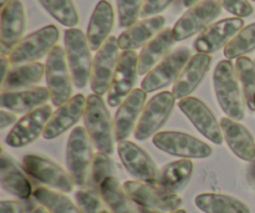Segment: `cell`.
Masks as SVG:
<instances>
[{
	"label": "cell",
	"mask_w": 255,
	"mask_h": 213,
	"mask_svg": "<svg viewBox=\"0 0 255 213\" xmlns=\"http://www.w3.org/2000/svg\"><path fill=\"white\" fill-rule=\"evenodd\" d=\"M213 86L217 101L227 117L242 121L246 117V99L232 60H222L213 72Z\"/></svg>",
	"instance_id": "6da1fadb"
},
{
	"label": "cell",
	"mask_w": 255,
	"mask_h": 213,
	"mask_svg": "<svg viewBox=\"0 0 255 213\" xmlns=\"http://www.w3.org/2000/svg\"><path fill=\"white\" fill-rule=\"evenodd\" d=\"M85 129L99 152L111 156L115 151V126L110 110L102 96L92 94L87 97L84 115Z\"/></svg>",
	"instance_id": "7a4b0ae2"
},
{
	"label": "cell",
	"mask_w": 255,
	"mask_h": 213,
	"mask_svg": "<svg viewBox=\"0 0 255 213\" xmlns=\"http://www.w3.org/2000/svg\"><path fill=\"white\" fill-rule=\"evenodd\" d=\"M94 147L85 127L77 126L72 130L67 140L66 166L74 184L81 189L90 186Z\"/></svg>",
	"instance_id": "3957f363"
},
{
	"label": "cell",
	"mask_w": 255,
	"mask_h": 213,
	"mask_svg": "<svg viewBox=\"0 0 255 213\" xmlns=\"http://www.w3.org/2000/svg\"><path fill=\"white\" fill-rule=\"evenodd\" d=\"M87 36L81 29L71 27L65 31V52L76 89L82 90L91 81L94 59Z\"/></svg>",
	"instance_id": "277c9868"
},
{
	"label": "cell",
	"mask_w": 255,
	"mask_h": 213,
	"mask_svg": "<svg viewBox=\"0 0 255 213\" xmlns=\"http://www.w3.org/2000/svg\"><path fill=\"white\" fill-rule=\"evenodd\" d=\"M127 196L137 206L162 213H172L181 209L183 200L159 185L132 180L124 184Z\"/></svg>",
	"instance_id": "5b68a950"
},
{
	"label": "cell",
	"mask_w": 255,
	"mask_h": 213,
	"mask_svg": "<svg viewBox=\"0 0 255 213\" xmlns=\"http://www.w3.org/2000/svg\"><path fill=\"white\" fill-rule=\"evenodd\" d=\"M45 79L54 106L60 107L72 97V77L67 64L65 47L56 45L47 55Z\"/></svg>",
	"instance_id": "8992f818"
},
{
	"label": "cell",
	"mask_w": 255,
	"mask_h": 213,
	"mask_svg": "<svg viewBox=\"0 0 255 213\" xmlns=\"http://www.w3.org/2000/svg\"><path fill=\"white\" fill-rule=\"evenodd\" d=\"M176 97L173 92L162 91L152 96L147 101L137 126L134 129V139L138 141H146L156 136L159 130L167 124L176 105Z\"/></svg>",
	"instance_id": "52a82bcc"
},
{
	"label": "cell",
	"mask_w": 255,
	"mask_h": 213,
	"mask_svg": "<svg viewBox=\"0 0 255 213\" xmlns=\"http://www.w3.org/2000/svg\"><path fill=\"white\" fill-rule=\"evenodd\" d=\"M60 31L56 25H46L25 36L10 51L9 60L12 65L36 62L49 55L59 41Z\"/></svg>",
	"instance_id": "ba28073f"
},
{
	"label": "cell",
	"mask_w": 255,
	"mask_h": 213,
	"mask_svg": "<svg viewBox=\"0 0 255 213\" xmlns=\"http://www.w3.org/2000/svg\"><path fill=\"white\" fill-rule=\"evenodd\" d=\"M152 142L162 152L179 159L202 160L213 154V149L207 142L181 131H161Z\"/></svg>",
	"instance_id": "9c48e42d"
},
{
	"label": "cell",
	"mask_w": 255,
	"mask_h": 213,
	"mask_svg": "<svg viewBox=\"0 0 255 213\" xmlns=\"http://www.w3.org/2000/svg\"><path fill=\"white\" fill-rule=\"evenodd\" d=\"M222 14V5L217 0H201L186 12L174 24L173 36L176 41H183L211 26Z\"/></svg>",
	"instance_id": "30bf717a"
},
{
	"label": "cell",
	"mask_w": 255,
	"mask_h": 213,
	"mask_svg": "<svg viewBox=\"0 0 255 213\" xmlns=\"http://www.w3.org/2000/svg\"><path fill=\"white\" fill-rule=\"evenodd\" d=\"M24 171L30 177L45 185L49 189L70 194L74 190V181L69 171H65L59 164L39 155H26L22 159Z\"/></svg>",
	"instance_id": "8fae6325"
},
{
	"label": "cell",
	"mask_w": 255,
	"mask_h": 213,
	"mask_svg": "<svg viewBox=\"0 0 255 213\" xmlns=\"http://www.w3.org/2000/svg\"><path fill=\"white\" fill-rule=\"evenodd\" d=\"M191 57L189 47L179 46L174 49L144 76L141 82V89L148 94L174 84Z\"/></svg>",
	"instance_id": "7c38bea8"
},
{
	"label": "cell",
	"mask_w": 255,
	"mask_h": 213,
	"mask_svg": "<svg viewBox=\"0 0 255 213\" xmlns=\"http://www.w3.org/2000/svg\"><path fill=\"white\" fill-rule=\"evenodd\" d=\"M178 107L202 136L216 145L223 144L224 137L221 122L217 120L216 115L207 106L206 102L196 96H188L179 100Z\"/></svg>",
	"instance_id": "4fadbf2b"
},
{
	"label": "cell",
	"mask_w": 255,
	"mask_h": 213,
	"mask_svg": "<svg viewBox=\"0 0 255 213\" xmlns=\"http://www.w3.org/2000/svg\"><path fill=\"white\" fill-rule=\"evenodd\" d=\"M52 114L54 111L49 104L25 114L21 119L17 120L16 124L7 134L5 140L7 146L20 149L36 141L40 135L44 134L45 127L51 119Z\"/></svg>",
	"instance_id": "5bb4252c"
},
{
	"label": "cell",
	"mask_w": 255,
	"mask_h": 213,
	"mask_svg": "<svg viewBox=\"0 0 255 213\" xmlns=\"http://www.w3.org/2000/svg\"><path fill=\"white\" fill-rule=\"evenodd\" d=\"M120 46L116 36H110L94 57L90 86L94 94L104 96L109 92L115 70L120 60Z\"/></svg>",
	"instance_id": "9a60e30c"
},
{
	"label": "cell",
	"mask_w": 255,
	"mask_h": 213,
	"mask_svg": "<svg viewBox=\"0 0 255 213\" xmlns=\"http://www.w3.org/2000/svg\"><path fill=\"white\" fill-rule=\"evenodd\" d=\"M138 76V55L136 51H124L120 55L109 92L107 104L117 107L134 90Z\"/></svg>",
	"instance_id": "2e32d148"
},
{
	"label": "cell",
	"mask_w": 255,
	"mask_h": 213,
	"mask_svg": "<svg viewBox=\"0 0 255 213\" xmlns=\"http://www.w3.org/2000/svg\"><path fill=\"white\" fill-rule=\"evenodd\" d=\"M117 154L125 169L137 181L156 184L158 167L148 152L134 142L125 140L117 145Z\"/></svg>",
	"instance_id": "e0dca14e"
},
{
	"label": "cell",
	"mask_w": 255,
	"mask_h": 213,
	"mask_svg": "<svg viewBox=\"0 0 255 213\" xmlns=\"http://www.w3.org/2000/svg\"><path fill=\"white\" fill-rule=\"evenodd\" d=\"M243 27L244 20L242 17H227L213 22L194 40V50L203 54H214L226 47Z\"/></svg>",
	"instance_id": "ac0fdd59"
},
{
	"label": "cell",
	"mask_w": 255,
	"mask_h": 213,
	"mask_svg": "<svg viewBox=\"0 0 255 213\" xmlns=\"http://www.w3.org/2000/svg\"><path fill=\"white\" fill-rule=\"evenodd\" d=\"M26 30V11L21 0H10L1 9L0 42L1 55L11 51L22 39Z\"/></svg>",
	"instance_id": "d6986e66"
},
{
	"label": "cell",
	"mask_w": 255,
	"mask_h": 213,
	"mask_svg": "<svg viewBox=\"0 0 255 213\" xmlns=\"http://www.w3.org/2000/svg\"><path fill=\"white\" fill-rule=\"evenodd\" d=\"M147 92L143 89H134L117 109L114 119L115 139L117 142L129 137L137 126L139 116L146 106Z\"/></svg>",
	"instance_id": "ffe728a7"
},
{
	"label": "cell",
	"mask_w": 255,
	"mask_h": 213,
	"mask_svg": "<svg viewBox=\"0 0 255 213\" xmlns=\"http://www.w3.org/2000/svg\"><path fill=\"white\" fill-rule=\"evenodd\" d=\"M87 99L82 94L72 96L56 111H54L51 119L47 122L42 137L45 140H55L75 126L84 117Z\"/></svg>",
	"instance_id": "44dd1931"
},
{
	"label": "cell",
	"mask_w": 255,
	"mask_h": 213,
	"mask_svg": "<svg viewBox=\"0 0 255 213\" xmlns=\"http://www.w3.org/2000/svg\"><path fill=\"white\" fill-rule=\"evenodd\" d=\"M212 60L211 55L203 52L192 55L172 87V92L177 100L191 96V94L198 89L211 69Z\"/></svg>",
	"instance_id": "7402d4cb"
},
{
	"label": "cell",
	"mask_w": 255,
	"mask_h": 213,
	"mask_svg": "<svg viewBox=\"0 0 255 213\" xmlns=\"http://www.w3.org/2000/svg\"><path fill=\"white\" fill-rule=\"evenodd\" d=\"M166 24V17L163 15L147 17L138 20L127 27L120 37H117L120 49L124 51H134L136 49L143 47L147 42L151 41L157 34L163 30Z\"/></svg>",
	"instance_id": "603a6c76"
},
{
	"label": "cell",
	"mask_w": 255,
	"mask_h": 213,
	"mask_svg": "<svg viewBox=\"0 0 255 213\" xmlns=\"http://www.w3.org/2000/svg\"><path fill=\"white\" fill-rule=\"evenodd\" d=\"M221 127L224 141L232 152L246 162L255 159V139L248 127L229 117L221 119Z\"/></svg>",
	"instance_id": "cb8c5ba5"
},
{
	"label": "cell",
	"mask_w": 255,
	"mask_h": 213,
	"mask_svg": "<svg viewBox=\"0 0 255 213\" xmlns=\"http://www.w3.org/2000/svg\"><path fill=\"white\" fill-rule=\"evenodd\" d=\"M51 100L50 91L45 86H34L17 91H1V109L14 114H27L46 105Z\"/></svg>",
	"instance_id": "d4e9b609"
},
{
	"label": "cell",
	"mask_w": 255,
	"mask_h": 213,
	"mask_svg": "<svg viewBox=\"0 0 255 213\" xmlns=\"http://www.w3.org/2000/svg\"><path fill=\"white\" fill-rule=\"evenodd\" d=\"M115 24L114 6L107 0H100L90 17L86 36L92 51H99L111 36Z\"/></svg>",
	"instance_id": "484cf974"
},
{
	"label": "cell",
	"mask_w": 255,
	"mask_h": 213,
	"mask_svg": "<svg viewBox=\"0 0 255 213\" xmlns=\"http://www.w3.org/2000/svg\"><path fill=\"white\" fill-rule=\"evenodd\" d=\"M174 42L176 39L171 27H164L151 41L147 42L138 55V75H147L167 55L171 54Z\"/></svg>",
	"instance_id": "4316f807"
},
{
	"label": "cell",
	"mask_w": 255,
	"mask_h": 213,
	"mask_svg": "<svg viewBox=\"0 0 255 213\" xmlns=\"http://www.w3.org/2000/svg\"><path fill=\"white\" fill-rule=\"evenodd\" d=\"M0 184L6 194L12 195L20 200L30 199V196L34 194L31 182L4 150L1 151Z\"/></svg>",
	"instance_id": "83f0119b"
},
{
	"label": "cell",
	"mask_w": 255,
	"mask_h": 213,
	"mask_svg": "<svg viewBox=\"0 0 255 213\" xmlns=\"http://www.w3.org/2000/svg\"><path fill=\"white\" fill-rule=\"evenodd\" d=\"M194 165L191 160L182 159L166 164L159 170L156 184L169 192L178 195L189 184L193 175Z\"/></svg>",
	"instance_id": "f1b7e54d"
},
{
	"label": "cell",
	"mask_w": 255,
	"mask_h": 213,
	"mask_svg": "<svg viewBox=\"0 0 255 213\" xmlns=\"http://www.w3.org/2000/svg\"><path fill=\"white\" fill-rule=\"evenodd\" d=\"M45 76V65L41 62H27L15 65L1 81V91H17L34 87Z\"/></svg>",
	"instance_id": "f546056e"
},
{
	"label": "cell",
	"mask_w": 255,
	"mask_h": 213,
	"mask_svg": "<svg viewBox=\"0 0 255 213\" xmlns=\"http://www.w3.org/2000/svg\"><path fill=\"white\" fill-rule=\"evenodd\" d=\"M194 205L203 213H251L246 202L232 195L201 194L194 199Z\"/></svg>",
	"instance_id": "4dcf8cb0"
},
{
	"label": "cell",
	"mask_w": 255,
	"mask_h": 213,
	"mask_svg": "<svg viewBox=\"0 0 255 213\" xmlns=\"http://www.w3.org/2000/svg\"><path fill=\"white\" fill-rule=\"evenodd\" d=\"M32 197L35 201L44 207L50 213H82L76 204L71 201L64 192L49 189V187H37L34 190Z\"/></svg>",
	"instance_id": "1f68e13d"
},
{
	"label": "cell",
	"mask_w": 255,
	"mask_h": 213,
	"mask_svg": "<svg viewBox=\"0 0 255 213\" xmlns=\"http://www.w3.org/2000/svg\"><path fill=\"white\" fill-rule=\"evenodd\" d=\"M100 195L111 210L112 213H132L129 202L124 185L120 184L115 176H110L105 180L99 189Z\"/></svg>",
	"instance_id": "d6a6232c"
},
{
	"label": "cell",
	"mask_w": 255,
	"mask_h": 213,
	"mask_svg": "<svg viewBox=\"0 0 255 213\" xmlns=\"http://www.w3.org/2000/svg\"><path fill=\"white\" fill-rule=\"evenodd\" d=\"M41 6L64 26L75 27L80 21L74 0H39Z\"/></svg>",
	"instance_id": "836d02e7"
},
{
	"label": "cell",
	"mask_w": 255,
	"mask_h": 213,
	"mask_svg": "<svg viewBox=\"0 0 255 213\" xmlns=\"http://www.w3.org/2000/svg\"><path fill=\"white\" fill-rule=\"evenodd\" d=\"M236 70L243 90L247 106L251 111L255 110V61L248 56H241L236 61Z\"/></svg>",
	"instance_id": "e575fe53"
},
{
	"label": "cell",
	"mask_w": 255,
	"mask_h": 213,
	"mask_svg": "<svg viewBox=\"0 0 255 213\" xmlns=\"http://www.w3.org/2000/svg\"><path fill=\"white\" fill-rule=\"evenodd\" d=\"M255 50V21L244 26L224 47V56L228 60L246 56Z\"/></svg>",
	"instance_id": "d590c367"
},
{
	"label": "cell",
	"mask_w": 255,
	"mask_h": 213,
	"mask_svg": "<svg viewBox=\"0 0 255 213\" xmlns=\"http://www.w3.org/2000/svg\"><path fill=\"white\" fill-rule=\"evenodd\" d=\"M75 200L82 213H112L100 192L91 187H85L75 194Z\"/></svg>",
	"instance_id": "8d00e7d4"
},
{
	"label": "cell",
	"mask_w": 255,
	"mask_h": 213,
	"mask_svg": "<svg viewBox=\"0 0 255 213\" xmlns=\"http://www.w3.org/2000/svg\"><path fill=\"white\" fill-rule=\"evenodd\" d=\"M110 176H114V164L110 159V155L97 151L92 161L90 186L91 189L99 190L102 182Z\"/></svg>",
	"instance_id": "74e56055"
},
{
	"label": "cell",
	"mask_w": 255,
	"mask_h": 213,
	"mask_svg": "<svg viewBox=\"0 0 255 213\" xmlns=\"http://www.w3.org/2000/svg\"><path fill=\"white\" fill-rule=\"evenodd\" d=\"M119 22L121 27H129L141 17L143 0H116Z\"/></svg>",
	"instance_id": "f35d334b"
},
{
	"label": "cell",
	"mask_w": 255,
	"mask_h": 213,
	"mask_svg": "<svg viewBox=\"0 0 255 213\" xmlns=\"http://www.w3.org/2000/svg\"><path fill=\"white\" fill-rule=\"evenodd\" d=\"M223 9L236 17H248L253 14L254 7L249 0H217Z\"/></svg>",
	"instance_id": "ab89813d"
},
{
	"label": "cell",
	"mask_w": 255,
	"mask_h": 213,
	"mask_svg": "<svg viewBox=\"0 0 255 213\" xmlns=\"http://www.w3.org/2000/svg\"><path fill=\"white\" fill-rule=\"evenodd\" d=\"M174 0H143V5H142L141 10V17L142 19H147V17L159 15Z\"/></svg>",
	"instance_id": "60d3db41"
},
{
	"label": "cell",
	"mask_w": 255,
	"mask_h": 213,
	"mask_svg": "<svg viewBox=\"0 0 255 213\" xmlns=\"http://www.w3.org/2000/svg\"><path fill=\"white\" fill-rule=\"evenodd\" d=\"M0 210L1 213H24L25 207L20 201H12V200H2L0 202Z\"/></svg>",
	"instance_id": "b9f144b4"
},
{
	"label": "cell",
	"mask_w": 255,
	"mask_h": 213,
	"mask_svg": "<svg viewBox=\"0 0 255 213\" xmlns=\"http://www.w3.org/2000/svg\"><path fill=\"white\" fill-rule=\"evenodd\" d=\"M16 120V115L14 112L2 109L1 112H0V129L5 130L10 125H15L17 122Z\"/></svg>",
	"instance_id": "7bdbcfd3"
},
{
	"label": "cell",
	"mask_w": 255,
	"mask_h": 213,
	"mask_svg": "<svg viewBox=\"0 0 255 213\" xmlns=\"http://www.w3.org/2000/svg\"><path fill=\"white\" fill-rule=\"evenodd\" d=\"M10 60H9V56H6V55H1V57H0V67H1V81L2 80L6 77V75L9 74L10 71Z\"/></svg>",
	"instance_id": "ee69618b"
},
{
	"label": "cell",
	"mask_w": 255,
	"mask_h": 213,
	"mask_svg": "<svg viewBox=\"0 0 255 213\" xmlns=\"http://www.w3.org/2000/svg\"><path fill=\"white\" fill-rule=\"evenodd\" d=\"M247 177H248V182L251 184V186L255 189V159L253 162H251V166H249V169H248Z\"/></svg>",
	"instance_id": "f6af8a7d"
},
{
	"label": "cell",
	"mask_w": 255,
	"mask_h": 213,
	"mask_svg": "<svg viewBox=\"0 0 255 213\" xmlns=\"http://www.w3.org/2000/svg\"><path fill=\"white\" fill-rule=\"evenodd\" d=\"M137 210H138V213H162L158 211H154V210L144 209V207H141V206H137Z\"/></svg>",
	"instance_id": "bcb514c9"
},
{
	"label": "cell",
	"mask_w": 255,
	"mask_h": 213,
	"mask_svg": "<svg viewBox=\"0 0 255 213\" xmlns=\"http://www.w3.org/2000/svg\"><path fill=\"white\" fill-rule=\"evenodd\" d=\"M198 1H201V0H183V4H184V6L191 7V6H193L194 4H197Z\"/></svg>",
	"instance_id": "7dc6e473"
},
{
	"label": "cell",
	"mask_w": 255,
	"mask_h": 213,
	"mask_svg": "<svg viewBox=\"0 0 255 213\" xmlns=\"http://www.w3.org/2000/svg\"><path fill=\"white\" fill-rule=\"evenodd\" d=\"M32 213H50L49 211H46V210L44 209V207H36V209L32 211Z\"/></svg>",
	"instance_id": "c3c4849f"
},
{
	"label": "cell",
	"mask_w": 255,
	"mask_h": 213,
	"mask_svg": "<svg viewBox=\"0 0 255 213\" xmlns=\"http://www.w3.org/2000/svg\"><path fill=\"white\" fill-rule=\"evenodd\" d=\"M9 1H10V0H0V6H1V9H2V7H4L5 5H6Z\"/></svg>",
	"instance_id": "681fc988"
},
{
	"label": "cell",
	"mask_w": 255,
	"mask_h": 213,
	"mask_svg": "<svg viewBox=\"0 0 255 213\" xmlns=\"http://www.w3.org/2000/svg\"><path fill=\"white\" fill-rule=\"evenodd\" d=\"M172 213H187V211H186V210L179 209V210H177V211H174V212H172Z\"/></svg>",
	"instance_id": "f907efd6"
},
{
	"label": "cell",
	"mask_w": 255,
	"mask_h": 213,
	"mask_svg": "<svg viewBox=\"0 0 255 213\" xmlns=\"http://www.w3.org/2000/svg\"><path fill=\"white\" fill-rule=\"evenodd\" d=\"M252 1H254V2H255V0H252Z\"/></svg>",
	"instance_id": "816d5d0a"
},
{
	"label": "cell",
	"mask_w": 255,
	"mask_h": 213,
	"mask_svg": "<svg viewBox=\"0 0 255 213\" xmlns=\"http://www.w3.org/2000/svg\"><path fill=\"white\" fill-rule=\"evenodd\" d=\"M254 105H255V101H254ZM254 111H255V110H254Z\"/></svg>",
	"instance_id": "f5cc1de1"
},
{
	"label": "cell",
	"mask_w": 255,
	"mask_h": 213,
	"mask_svg": "<svg viewBox=\"0 0 255 213\" xmlns=\"http://www.w3.org/2000/svg\"><path fill=\"white\" fill-rule=\"evenodd\" d=\"M254 61H255V60H254Z\"/></svg>",
	"instance_id": "db71d44e"
}]
</instances>
